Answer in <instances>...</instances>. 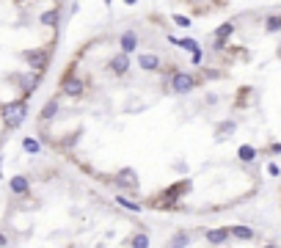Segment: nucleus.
I'll use <instances>...</instances> for the list:
<instances>
[{
  "instance_id": "nucleus-1",
  "label": "nucleus",
  "mask_w": 281,
  "mask_h": 248,
  "mask_svg": "<svg viewBox=\"0 0 281 248\" xmlns=\"http://www.w3.org/2000/svg\"><path fill=\"white\" fill-rule=\"evenodd\" d=\"M190 187H193V182H190V179H180V182L168 185L166 190L160 193V196L146 199V202H143V207H149V210H180L176 204H180L182 196H188V193H190Z\"/></svg>"
},
{
  "instance_id": "nucleus-2",
  "label": "nucleus",
  "mask_w": 281,
  "mask_h": 248,
  "mask_svg": "<svg viewBox=\"0 0 281 248\" xmlns=\"http://www.w3.org/2000/svg\"><path fill=\"white\" fill-rule=\"evenodd\" d=\"M0 116H3V124L9 127V130H19V127L25 124V119H28V99H9V102L0 108Z\"/></svg>"
},
{
  "instance_id": "nucleus-3",
  "label": "nucleus",
  "mask_w": 281,
  "mask_h": 248,
  "mask_svg": "<svg viewBox=\"0 0 281 248\" xmlns=\"http://www.w3.org/2000/svg\"><path fill=\"white\" fill-rule=\"evenodd\" d=\"M201 83V77H196L193 72H180V69H171L168 80H166V89L176 97H188L190 91H196V86Z\"/></svg>"
},
{
  "instance_id": "nucleus-4",
  "label": "nucleus",
  "mask_w": 281,
  "mask_h": 248,
  "mask_svg": "<svg viewBox=\"0 0 281 248\" xmlns=\"http://www.w3.org/2000/svg\"><path fill=\"white\" fill-rule=\"evenodd\" d=\"M86 80L78 75V72H74V66H69V69L64 72V75H61V80H58V91L64 94V97H72V99H80L86 94Z\"/></svg>"
},
{
  "instance_id": "nucleus-5",
  "label": "nucleus",
  "mask_w": 281,
  "mask_h": 248,
  "mask_svg": "<svg viewBox=\"0 0 281 248\" xmlns=\"http://www.w3.org/2000/svg\"><path fill=\"white\" fill-rule=\"evenodd\" d=\"M22 61L31 66V72H47V66L53 61V47H33V50H22L19 52Z\"/></svg>"
},
{
  "instance_id": "nucleus-6",
  "label": "nucleus",
  "mask_w": 281,
  "mask_h": 248,
  "mask_svg": "<svg viewBox=\"0 0 281 248\" xmlns=\"http://www.w3.org/2000/svg\"><path fill=\"white\" fill-rule=\"evenodd\" d=\"M235 28H237V22H235V19H229V22L218 25L215 33H212L210 52H226V44H229V39H232V36H235Z\"/></svg>"
},
{
  "instance_id": "nucleus-7",
  "label": "nucleus",
  "mask_w": 281,
  "mask_h": 248,
  "mask_svg": "<svg viewBox=\"0 0 281 248\" xmlns=\"http://www.w3.org/2000/svg\"><path fill=\"white\" fill-rule=\"evenodd\" d=\"M111 185H116V187H124V190L135 193V190H138V171H135V169H130V166H124V169H119V171H116V177L111 179Z\"/></svg>"
},
{
  "instance_id": "nucleus-8",
  "label": "nucleus",
  "mask_w": 281,
  "mask_h": 248,
  "mask_svg": "<svg viewBox=\"0 0 281 248\" xmlns=\"http://www.w3.org/2000/svg\"><path fill=\"white\" fill-rule=\"evenodd\" d=\"M135 50H138V31H135V28H127V31L119 36V52L133 56Z\"/></svg>"
},
{
  "instance_id": "nucleus-9",
  "label": "nucleus",
  "mask_w": 281,
  "mask_h": 248,
  "mask_svg": "<svg viewBox=\"0 0 281 248\" xmlns=\"http://www.w3.org/2000/svg\"><path fill=\"white\" fill-rule=\"evenodd\" d=\"M108 72H113L116 77H124L130 72V56H124V52L111 56V58H108Z\"/></svg>"
},
{
  "instance_id": "nucleus-10",
  "label": "nucleus",
  "mask_w": 281,
  "mask_h": 248,
  "mask_svg": "<svg viewBox=\"0 0 281 248\" xmlns=\"http://www.w3.org/2000/svg\"><path fill=\"white\" fill-rule=\"evenodd\" d=\"M9 190L14 193V196H28L31 193V179L25 177V174H14V177L9 179Z\"/></svg>"
},
{
  "instance_id": "nucleus-11",
  "label": "nucleus",
  "mask_w": 281,
  "mask_h": 248,
  "mask_svg": "<svg viewBox=\"0 0 281 248\" xmlns=\"http://www.w3.org/2000/svg\"><path fill=\"white\" fill-rule=\"evenodd\" d=\"M229 237H232L229 226H218V229H207V232H204V240H207L210 245H223Z\"/></svg>"
},
{
  "instance_id": "nucleus-12",
  "label": "nucleus",
  "mask_w": 281,
  "mask_h": 248,
  "mask_svg": "<svg viewBox=\"0 0 281 248\" xmlns=\"http://www.w3.org/2000/svg\"><path fill=\"white\" fill-rule=\"evenodd\" d=\"M190 243H193V232L180 229V232H174L168 237V245L166 248H190Z\"/></svg>"
},
{
  "instance_id": "nucleus-13",
  "label": "nucleus",
  "mask_w": 281,
  "mask_h": 248,
  "mask_svg": "<svg viewBox=\"0 0 281 248\" xmlns=\"http://www.w3.org/2000/svg\"><path fill=\"white\" fill-rule=\"evenodd\" d=\"M58 111H61V99L58 97H53V99H47L44 102V108H42V113H39V122H53V119L58 116Z\"/></svg>"
},
{
  "instance_id": "nucleus-14",
  "label": "nucleus",
  "mask_w": 281,
  "mask_h": 248,
  "mask_svg": "<svg viewBox=\"0 0 281 248\" xmlns=\"http://www.w3.org/2000/svg\"><path fill=\"white\" fill-rule=\"evenodd\" d=\"M235 132H237V122H235V119H223V122L215 124V138H218V141L232 138Z\"/></svg>"
},
{
  "instance_id": "nucleus-15",
  "label": "nucleus",
  "mask_w": 281,
  "mask_h": 248,
  "mask_svg": "<svg viewBox=\"0 0 281 248\" xmlns=\"http://www.w3.org/2000/svg\"><path fill=\"white\" fill-rule=\"evenodd\" d=\"M39 22H42L44 28H58V25H61V9H58V6H53V9L42 11V14H39Z\"/></svg>"
},
{
  "instance_id": "nucleus-16",
  "label": "nucleus",
  "mask_w": 281,
  "mask_h": 248,
  "mask_svg": "<svg viewBox=\"0 0 281 248\" xmlns=\"http://www.w3.org/2000/svg\"><path fill=\"white\" fill-rule=\"evenodd\" d=\"M138 66H141V72H160V58L155 52H141Z\"/></svg>"
},
{
  "instance_id": "nucleus-17",
  "label": "nucleus",
  "mask_w": 281,
  "mask_h": 248,
  "mask_svg": "<svg viewBox=\"0 0 281 248\" xmlns=\"http://www.w3.org/2000/svg\"><path fill=\"white\" fill-rule=\"evenodd\" d=\"M257 157H259V149H257V146H251V144H240V149H237V160H240V163L251 166Z\"/></svg>"
},
{
  "instance_id": "nucleus-18",
  "label": "nucleus",
  "mask_w": 281,
  "mask_h": 248,
  "mask_svg": "<svg viewBox=\"0 0 281 248\" xmlns=\"http://www.w3.org/2000/svg\"><path fill=\"white\" fill-rule=\"evenodd\" d=\"M229 229H232V237L243 240V243H248V240L257 237V232H253L251 226H245V224H235V226H229Z\"/></svg>"
},
{
  "instance_id": "nucleus-19",
  "label": "nucleus",
  "mask_w": 281,
  "mask_h": 248,
  "mask_svg": "<svg viewBox=\"0 0 281 248\" xmlns=\"http://www.w3.org/2000/svg\"><path fill=\"white\" fill-rule=\"evenodd\" d=\"M116 204H119L121 210H127V212H135V215H138V212H143V210H146V207H143V204L133 202V199H130V196H116Z\"/></svg>"
},
{
  "instance_id": "nucleus-20",
  "label": "nucleus",
  "mask_w": 281,
  "mask_h": 248,
  "mask_svg": "<svg viewBox=\"0 0 281 248\" xmlns=\"http://www.w3.org/2000/svg\"><path fill=\"white\" fill-rule=\"evenodd\" d=\"M22 152H25V155H39V152H42V141L33 138V135L22 138Z\"/></svg>"
},
{
  "instance_id": "nucleus-21",
  "label": "nucleus",
  "mask_w": 281,
  "mask_h": 248,
  "mask_svg": "<svg viewBox=\"0 0 281 248\" xmlns=\"http://www.w3.org/2000/svg\"><path fill=\"white\" fill-rule=\"evenodd\" d=\"M149 245H152V237L146 232H135L130 237V248H149Z\"/></svg>"
},
{
  "instance_id": "nucleus-22",
  "label": "nucleus",
  "mask_w": 281,
  "mask_h": 248,
  "mask_svg": "<svg viewBox=\"0 0 281 248\" xmlns=\"http://www.w3.org/2000/svg\"><path fill=\"white\" fill-rule=\"evenodd\" d=\"M265 31L267 33H278L281 31V14H267L265 17Z\"/></svg>"
},
{
  "instance_id": "nucleus-23",
  "label": "nucleus",
  "mask_w": 281,
  "mask_h": 248,
  "mask_svg": "<svg viewBox=\"0 0 281 248\" xmlns=\"http://www.w3.org/2000/svg\"><path fill=\"white\" fill-rule=\"evenodd\" d=\"M180 47H182V50H188V52H196V50H201V44H198L196 39H190V36L180 39Z\"/></svg>"
},
{
  "instance_id": "nucleus-24",
  "label": "nucleus",
  "mask_w": 281,
  "mask_h": 248,
  "mask_svg": "<svg viewBox=\"0 0 281 248\" xmlns=\"http://www.w3.org/2000/svg\"><path fill=\"white\" fill-rule=\"evenodd\" d=\"M171 19H174V25H180V28H190V17H185V14H174Z\"/></svg>"
},
{
  "instance_id": "nucleus-25",
  "label": "nucleus",
  "mask_w": 281,
  "mask_h": 248,
  "mask_svg": "<svg viewBox=\"0 0 281 248\" xmlns=\"http://www.w3.org/2000/svg\"><path fill=\"white\" fill-rule=\"evenodd\" d=\"M74 144H78V132H74V135H66L64 141H58L61 149H69V146H74Z\"/></svg>"
},
{
  "instance_id": "nucleus-26",
  "label": "nucleus",
  "mask_w": 281,
  "mask_h": 248,
  "mask_svg": "<svg viewBox=\"0 0 281 248\" xmlns=\"http://www.w3.org/2000/svg\"><path fill=\"white\" fill-rule=\"evenodd\" d=\"M201 61H204V47H201V50H196V52H190V64H193V66H201Z\"/></svg>"
},
{
  "instance_id": "nucleus-27",
  "label": "nucleus",
  "mask_w": 281,
  "mask_h": 248,
  "mask_svg": "<svg viewBox=\"0 0 281 248\" xmlns=\"http://www.w3.org/2000/svg\"><path fill=\"white\" fill-rule=\"evenodd\" d=\"M267 174H270V177H278V174H281L278 163H267Z\"/></svg>"
},
{
  "instance_id": "nucleus-28",
  "label": "nucleus",
  "mask_w": 281,
  "mask_h": 248,
  "mask_svg": "<svg viewBox=\"0 0 281 248\" xmlns=\"http://www.w3.org/2000/svg\"><path fill=\"white\" fill-rule=\"evenodd\" d=\"M204 77H207V80H215V77H223V75H221L218 69H204Z\"/></svg>"
},
{
  "instance_id": "nucleus-29",
  "label": "nucleus",
  "mask_w": 281,
  "mask_h": 248,
  "mask_svg": "<svg viewBox=\"0 0 281 248\" xmlns=\"http://www.w3.org/2000/svg\"><path fill=\"white\" fill-rule=\"evenodd\" d=\"M267 152H270V155H281V141H276V144H270V146H267Z\"/></svg>"
},
{
  "instance_id": "nucleus-30",
  "label": "nucleus",
  "mask_w": 281,
  "mask_h": 248,
  "mask_svg": "<svg viewBox=\"0 0 281 248\" xmlns=\"http://www.w3.org/2000/svg\"><path fill=\"white\" fill-rule=\"evenodd\" d=\"M174 169L180 171V174H185V171H188V163H185V160H176V163H174Z\"/></svg>"
},
{
  "instance_id": "nucleus-31",
  "label": "nucleus",
  "mask_w": 281,
  "mask_h": 248,
  "mask_svg": "<svg viewBox=\"0 0 281 248\" xmlns=\"http://www.w3.org/2000/svg\"><path fill=\"white\" fill-rule=\"evenodd\" d=\"M6 245H9V234L0 232V248H6Z\"/></svg>"
},
{
  "instance_id": "nucleus-32",
  "label": "nucleus",
  "mask_w": 281,
  "mask_h": 248,
  "mask_svg": "<svg viewBox=\"0 0 281 248\" xmlns=\"http://www.w3.org/2000/svg\"><path fill=\"white\" fill-rule=\"evenodd\" d=\"M185 3H188V6H198L201 0H185Z\"/></svg>"
},
{
  "instance_id": "nucleus-33",
  "label": "nucleus",
  "mask_w": 281,
  "mask_h": 248,
  "mask_svg": "<svg viewBox=\"0 0 281 248\" xmlns=\"http://www.w3.org/2000/svg\"><path fill=\"white\" fill-rule=\"evenodd\" d=\"M124 3H127V6H135V3H138V0H124Z\"/></svg>"
},
{
  "instance_id": "nucleus-34",
  "label": "nucleus",
  "mask_w": 281,
  "mask_h": 248,
  "mask_svg": "<svg viewBox=\"0 0 281 248\" xmlns=\"http://www.w3.org/2000/svg\"><path fill=\"white\" fill-rule=\"evenodd\" d=\"M265 248H278V245H273V243H270V245H265Z\"/></svg>"
},
{
  "instance_id": "nucleus-35",
  "label": "nucleus",
  "mask_w": 281,
  "mask_h": 248,
  "mask_svg": "<svg viewBox=\"0 0 281 248\" xmlns=\"http://www.w3.org/2000/svg\"><path fill=\"white\" fill-rule=\"evenodd\" d=\"M111 3H113V0H105V6H111Z\"/></svg>"
},
{
  "instance_id": "nucleus-36",
  "label": "nucleus",
  "mask_w": 281,
  "mask_h": 248,
  "mask_svg": "<svg viewBox=\"0 0 281 248\" xmlns=\"http://www.w3.org/2000/svg\"><path fill=\"white\" fill-rule=\"evenodd\" d=\"M215 3H218V0H215Z\"/></svg>"
}]
</instances>
